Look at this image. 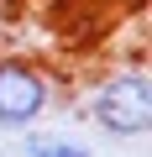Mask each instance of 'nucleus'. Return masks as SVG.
<instances>
[{
	"label": "nucleus",
	"mask_w": 152,
	"mask_h": 157,
	"mask_svg": "<svg viewBox=\"0 0 152 157\" xmlns=\"http://www.w3.org/2000/svg\"><path fill=\"white\" fill-rule=\"evenodd\" d=\"M89 121L110 136H147L152 131V78L147 68H115L89 89Z\"/></svg>",
	"instance_id": "obj_1"
},
{
	"label": "nucleus",
	"mask_w": 152,
	"mask_h": 157,
	"mask_svg": "<svg viewBox=\"0 0 152 157\" xmlns=\"http://www.w3.org/2000/svg\"><path fill=\"white\" fill-rule=\"evenodd\" d=\"M53 110V78L37 58L6 52L0 58V131H32Z\"/></svg>",
	"instance_id": "obj_2"
},
{
	"label": "nucleus",
	"mask_w": 152,
	"mask_h": 157,
	"mask_svg": "<svg viewBox=\"0 0 152 157\" xmlns=\"http://www.w3.org/2000/svg\"><path fill=\"white\" fill-rule=\"evenodd\" d=\"M21 157H89V147L79 136H63V131H37L21 141Z\"/></svg>",
	"instance_id": "obj_3"
}]
</instances>
